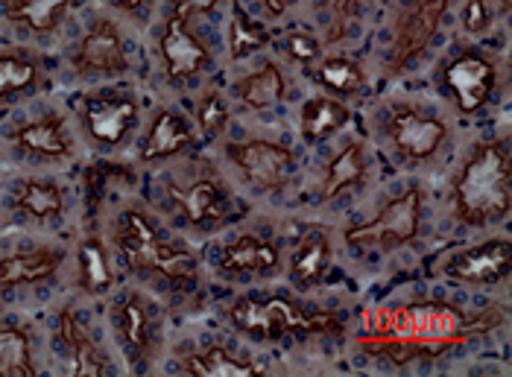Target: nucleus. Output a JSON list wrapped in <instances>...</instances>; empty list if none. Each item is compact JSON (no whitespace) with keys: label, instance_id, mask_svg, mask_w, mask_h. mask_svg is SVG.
I'll list each match as a JSON object with an SVG mask.
<instances>
[{"label":"nucleus","instance_id":"obj_3","mask_svg":"<svg viewBox=\"0 0 512 377\" xmlns=\"http://www.w3.org/2000/svg\"><path fill=\"white\" fill-rule=\"evenodd\" d=\"M118 249L126 264L138 272H156L173 284H194L197 281V258L161 237L156 223L129 208L118 223Z\"/></svg>","mask_w":512,"mask_h":377},{"label":"nucleus","instance_id":"obj_4","mask_svg":"<svg viewBox=\"0 0 512 377\" xmlns=\"http://www.w3.org/2000/svg\"><path fill=\"white\" fill-rule=\"evenodd\" d=\"M229 319L240 334L255 340H278L287 334H314L340 328L334 316H305L299 307L281 296H246L232 304Z\"/></svg>","mask_w":512,"mask_h":377},{"label":"nucleus","instance_id":"obj_36","mask_svg":"<svg viewBox=\"0 0 512 377\" xmlns=\"http://www.w3.org/2000/svg\"><path fill=\"white\" fill-rule=\"evenodd\" d=\"M176 3H182L188 12H211L220 0H176Z\"/></svg>","mask_w":512,"mask_h":377},{"label":"nucleus","instance_id":"obj_34","mask_svg":"<svg viewBox=\"0 0 512 377\" xmlns=\"http://www.w3.org/2000/svg\"><path fill=\"white\" fill-rule=\"evenodd\" d=\"M495 15H498V0H469L463 9V27L466 33L480 36L492 27Z\"/></svg>","mask_w":512,"mask_h":377},{"label":"nucleus","instance_id":"obj_39","mask_svg":"<svg viewBox=\"0 0 512 377\" xmlns=\"http://www.w3.org/2000/svg\"><path fill=\"white\" fill-rule=\"evenodd\" d=\"M112 3H118V6H123V9H129V12H135V9H141L147 0H112Z\"/></svg>","mask_w":512,"mask_h":377},{"label":"nucleus","instance_id":"obj_21","mask_svg":"<svg viewBox=\"0 0 512 377\" xmlns=\"http://www.w3.org/2000/svg\"><path fill=\"white\" fill-rule=\"evenodd\" d=\"M194 141L191 135V126L179 117L176 112H161L153 120L150 132H147V141H144V150L141 158L144 161H164V158H173L182 150H188Z\"/></svg>","mask_w":512,"mask_h":377},{"label":"nucleus","instance_id":"obj_33","mask_svg":"<svg viewBox=\"0 0 512 377\" xmlns=\"http://www.w3.org/2000/svg\"><path fill=\"white\" fill-rule=\"evenodd\" d=\"M264 44H267V33L258 24H252L246 15L237 12L235 18H232V56L243 59V56L261 50Z\"/></svg>","mask_w":512,"mask_h":377},{"label":"nucleus","instance_id":"obj_31","mask_svg":"<svg viewBox=\"0 0 512 377\" xmlns=\"http://www.w3.org/2000/svg\"><path fill=\"white\" fill-rule=\"evenodd\" d=\"M319 79H322V85H328L337 94H357L366 85L363 71L357 68L355 62H349V59H328L319 68Z\"/></svg>","mask_w":512,"mask_h":377},{"label":"nucleus","instance_id":"obj_15","mask_svg":"<svg viewBox=\"0 0 512 377\" xmlns=\"http://www.w3.org/2000/svg\"><path fill=\"white\" fill-rule=\"evenodd\" d=\"M445 88L451 91L460 112L474 114L489 103L495 91V65L477 53H463L445 68Z\"/></svg>","mask_w":512,"mask_h":377},{"label":"nucleus","instance_id":"obj_20","mask_svg":"<svg viewBox=\"0 0 512 377\" xmlns=\"http://www.w3.org/2000/svg\"><path fill=\"white\" fill-rule=\"evenodd\" d=\"M278 261H281V255L270 240L243 234L235 243L226 246L220 264H223V272H229V275H267L276 269Z\"/></svg>","mask_w":512,"mask_h":377},{"label":"nucleus","instance_id":"obj_24","mask_svg":"<svg viewBox=\"0 0 512 377\" xmlns=\"http://www.w3.org/2000/svg\"><path fill=\"white\" fill-rule=\"evenodd\" d=\"M182 366L194 377H252L261 372L252 360L229 354V348H223V345H211L205 351L188 354Z\"/></svg>","mask_w":512,"mask_h":377},{"label":"nucleus","instance_id":"obj_2","mask_svg":"<svg viewBox=\"0 0 512 377\" xmlns=\"http://www.w3.org/2000/svg\"><path fill=\"white\" fill-rule=\"evenodd\" d=\"M454 214L466 226H489L510 214L512 176L507 150L498 141L477 144L460 167L454 188Z\"/></svg>","mask_w":512,"mask_h":377},{"label":"nucleus","instance_id":"obj_22","mask_svg":"<svg viewBox=\"0 0 512 377\" xmlns=\"http://www.w3.org/2000/svg\"><path fill=\"white\" fill-rule=\"evenodd\" d=\"M71 6L74 0H6L3 12L15 27H24L41 36V33L56 30Z\"/></svg>","mask_w":512,"mask_h":377},{"label":"nucleus","instance_id":"obj_16","mask_svg":"<svg viewBox=\"0 0 512 377\" xmlns=\"http://www.w3.org/2000/svg\"><path fill=\"white\" fill-rule=\"evenodd\" d=\"M59 340L65 345V354H68L74 375L100 377L112 372V363L97 348V342H91V337L85 334V328L79 325V319L71 310H62V316H59Z\"/></svg>","mask_w":512,"mask_h":377},{"label":"nucleus","instance_id":"obj_8","mask_svg":"<svg viewBox=\"0 0 512 377\" xmlns=\"http://www.w3.org/2000/svg\"><path fill=\"white\" fill-rule=\"evenodd\" d=\"M451 0H413L401 18L395 21V38L393 50H390V71L407 68L413 59H419L431 41H434L439 21L445 18Z\"/></svg>","mask_w":512,"mask_h":377},{"label":"nucleus","instance_id":"obj_17","mask_svg":"<svg viewBox=\"0 0 512 377\" xmlns=\"http://www.w3.org/2000/svg\"><path fill=\"white\" fill-rule=\"evenodd\" d=\"M331 261H334V249H331L328 231L311 228L299 240V246H296V252L290 258V278H293V284L302 287V290H311L316 284H322V278L331 269Z\"/></svg>","mask_w":512,"mask_h":377},{"label":"nucleus","instance_id":"obj_30","mask_svg":"<svg viewBox=\"0 0 512 377\" xmlns=\"http://www.w3.org/2000/svg\"><path fill=\"white\" fill-rule=\"evenodd\" d=\"M39 82V68L27 56L3 53L0 56V100L12 97L18 91H30Z\"/></svg>","mask_w":512,"mask_h":377},{"label":"nucleus","instance_id":"obj_25","mask_svg":"<svg viewBox=\"0 0 512 377\" xmlns=\"http://www.w3.org/2000/svg\"><path fill=\"white\" fill-rule=\"evenodd\" d=\"M65 208V196L59 185L44 179H27L15 188V211L33 220H53Z\"/></svg>","mask_w":512,"mask_h":377},{"label":"nucleus","instance_id":"obj_32","mask_svg":"<svg viewBox=\"0 0 512 377\" xmlns=\"http://www.w3.org/2000/svg\"><path fill=\"white\" fill-rule=\"evenodd\" d=\"M197 123L205 138H217L229 126V106L217 91H208L197 103Z\"/></svg>","mask_w":512,"mask_h":377},{"label":"nucleus","instance_id":"obj_29","mask_svg":"<svg viewBox=\"0 0 512 377\" xmlns=\"http://www.w3.org/2000/svg\"><path fill=\"white\" fill-rule=\"evenodd\" d=\"M79 281L91 296L106 293L112 287V264L106 258L103 243L94 237L82 240V246H79Z\"/></svg>","mask_w":512,"mask_h":377},{"label":"nucleus","instance_id":"obj_35","mask_svg":"<svg viewBox=\"0 0 512 377\" xmlns=\"http://www.w3.org/2000/svg\"><path fill=\"white\" fill-rule=\"evenodd\" d=\"M284 50L296 59V62H302V65H311L319 59V53H322V47H319V41L314 36H305V33H290V36L284 38Z\"/></svg>","mask_w":512,"mask_h":377},{"label":"nucleus","instance_id":"obj_7","mask_svg":"<svg viewBox=\"0 0 512 377\" xmlns=\"http://www.w3.org/2000/svg\"><path fill=\"white\" fill-rule=\"evenodd\" d=\"M229 161L235 164L240 179L252 190L270 193L287 185L293 173V152L270 141H243L226 147Z\"/></svg>","mask_w":512,"mask_h":377},{"label":"nucleus","instance_id":"obj_1","mask_svg":"<svg viewBox=\"0 0 512 377\" xmlns=\"http://www.w3.org/2000/svg\"><path fill=\"white\" fill-rule=\"evenodd\" d=\"M504 322L498 307L466 316L451 304H401L366 313V334L357 340L369 354L393 357L395 363L431 360L480 334L495 331Z\"/></svg>","mask_w":512,"mask_h":377},{"label":"nucleus","instance_id":"obj_38","mask_svg":"<svg viewBox=\"0 0 512 377\" xmlns=\"http://www.w3.org/2000/svg\"><path fill=\"white\" fill-rule=\"evenodd\" d=\"M264 6H267L270 15H281L287 9V0H264Z\"/></svg>","mask_w":512,"mask_h":377},{"label":"nucleus","instance_id":"obj_27","mask_svg":"<svg viewBox=\"0 0 512 377\" xmlns=\"http://www.w3.org/2000/svg\"><path fill=\"white\" fill-rule=\"evenodd\" d=\"M235 97L246 109H270L284 97V76L276 65H264L261 71L235 82Z\"/></svg>","mask_w":512,"mask_h":377},{"label":"nucleus","instance_id":"obj_9","mask_svg":"<svg viewBox=\"0 0 512 377\" xmlns=\"http://www.w3.org/2000/svg\"><path fill=\"white\" fill-rule=\"evenodd\" d=\"M82 123L100 147H120L138 123V103L123 91L91 94L82 100Z\"/></svg>","mask_w":512,"mask_h":377},{"label":"nucleus","instance_id":"obj_14","mask_svg":"<svg viewBox=\"0 0 512 377\" xmlns=\"http://www.w3.org/2000/svg\"><path fill=\"white\" fill-rule=\"evenodd\" d=\"M510 240H486L466 252H457L445 261V275L460 284H501L510 275Z\"/></svg>","mask_w":512,"mask_h":377},{"label":"nucleus","instance_id":"obj_11","mask_svg":"<svg viewBox=\"0 0 512 377\" xmlns=\"http://www.w3.org/2000/svg\"><path fill=\"white\" fill-rule=\"evenodd\" d=\"M170 202L179 217L194 228H220L235 217V202L214 179H197L188 188L170 185Z\"/></svg>","mask_w":512,"mask_h":377},{"label":"nucleus","instance_id":"obj_28","mask_svg":"<svg viewBox=\"0 0 512 377\" xmlns=\"http://www.w3.org/2000/svg\"><path fill=\"white\" fill-rule=\"evenodd\" d=\"M0 375H36V357H33V345H30L27 331H21V328H0Z\"/></svg>","mask_w":512,"mask_h":377},{"label":"nucleus","instance_id":"obj_19","mask_svg":"<svg viewBox=\"0 0 512 377\" xmlns=\"http://www.w3.org/2000/svg\"><path fill=\"white\" fill-rule=\"evenodd\" d=\"M12 141L21 152L39 155V158H62L71 152V141L65 138V126L59 114H44L41 120L18 126Z\"/></svg>","mask_w":512,"mask_h":377},{"label":"nucleus","instance_id":"obj_23","mask_svg":"<svg viewBox=\"0 0 512 377\" xmlns=\"http://www.w3.org/2000/svg\"><path fill=\"white\" fill-rule=\"evenodd\" d=\"M366 170H369V161H366V150L360 141L346 144L343 150L337 152L325 170V182H322V196L325 199H334L340 196L343 190L360 188L366 182Z\"/></svg>","mask_w":512,"mask_h":377},{"label":"nucleus","instance_id":"obj_6","mask_svg":"<svg viewBox=\"0 0 512 377\" xmlns=\"http://www.w3.org/2000/svg\"><path fill=\"white\" fill-rule=\"evenodd\" d=\"M384 129H387L393 150L410 164H422L434 158L448 138V129L442 120H436L434 114L419 112L413 106H395L393 112L387 114Z\"/></svg>","mask_w":512,"mask_h":377},{"label":"nucleus","instance_id":"obj_10","mask_svg":"<svg viewBox=\"0 0 512 377\" xmlns=\"http://www.w3.org/2000/svg\"><path fill=\"white\" fill-rule=\"evenodd\" d=\"M115 334L135 369L150 366L158 348V322L147 299L129 293L123 296V302L115 304Z\"/></svg>","mask_w":512,"mask_h":377},{"label":"nucleus","instance_id":"obj_12","mask_svg":"<svg viewBox=\"0 0 512 377\" xmlns=\"http://www.w3.org/2000/svg\"><path fill=\"white\" fill-rule=\"evenodd\" d=\"M161 59H164L167 76L173 82H182V79L197 76L211 62L208 47L188 27V9L182 3H176V9L167 18L164 36H161Z\"/></svg>","mask_w":512,"mask_h":377},{"label":"nucleus","instance_id":"obj_26","mask_svg":"<svg viewBox=\"0 0 512 377\" xmlns=\"http://www.w3.org/2000/svg\"><path fill=\"white\" fill-rule=\"evenodd\" d=\"M352 120V112L331 100V97H314L302 106V135L308 141H322L337 135L346 123Z\"/></svg>","mask_w":512,"mask_h":377},{"label":"nucleus","instance_id":"obj_5","mask_svg":"<svg viewBox=\"0 0 512 377\" xmlns=\"http://www.w3.org/2000/svg\"><path fill=\"white\" fill-rule=\"evenodd\" d=\"M419 217H422V193L419 188H407L390 199L375 220L349 228L346 243L360 252H393L398 246H407L419 234Z\"/></svg>","mask_w":512,"mask_h":377},{"label":"nucleus","instance_id":"obj_37","mask_svg":"<svg viewBox=\"0 0 512 377\" xmlns=\"http://www.w3.org/2000/svg\"><path fill=\"white\" fill-rule=\"evenodd\" d=\"M357 0H331V6H334V12L346 21L349 15H352V6H355Z\"/></svg>","mask_w":512,"mask_h":377},{"label":"nucleus","instance_id":"obj_18","mask_svg":"<svg viewBox=\"0 0 512 377\" xmlns=\"http://www.w3.org/2000/svg\"><path fill=\"white\" fill-rule=\"evenodd\" d=\"M65 261L59 249H27L15 252L0 261V290L18 287V284H36L50 278Z\"/></svg>","mask_w":512,"mask_h":377},{"label":"nucleus","instance_id":"obj_13","mask_svg":"<svg viewBox=\"0 0 512 377\" xmlns=\"http://www.w3.org/2000/svg\"><path fill=\"white\" fill-rule=\"evenodd\" d=\"M74 71L79 76H120L126 74L129 59L118 27L106 18L94 21L74 50Z\"/></svg>","mask_w":512,"mask_h":377}]
</instances>
